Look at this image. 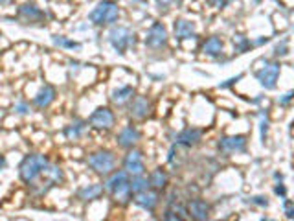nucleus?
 Returning <instances> with one entry per match:
<instances>
[{
  "label": "nucleus",
  "instance_id": "f257e3e1",
  "mask_svg": "<svg viewBox=\"0 0 294 221\" xmlns=\"http://www.w3.org/2000/svg\"><path fill=\"white\" fill-rule=\"evenodd\" d=\"M50 166V159L43 153H30L19 164V179L26 186H35L41 175L46 173Z\"/></svg>",
  "mask_w": 294,
  "mask_h": 221
},
{
  "label": "nucleus",
  "instance_id": "f03ea898",
  "mask_svg": "<svg viewBox=\"0 0 294 221\" xmlns=\"http://www.w3.org/2000/svg\"><path fill=\"white\" fill-rule=\"evenodd\" d=\"M118 19H120V6L114 0L97 2L88 13V21L96 26H113Z\"/></svg>",
  "mask_w": 294,
  "mask_h": 221
},
{
  "label": "nucleus",
  "instance_id": "7ed1b4c3",
  "mask_svg": "<svg viewBox=\"0 0 294 221\" xmlns=\"http://www.w3.org/2000/svg\"><path fill=\"white\" fill-rule=\"evenodd\" d=\"M118 159L114 155V151L111 150H96L88 153L86 157V166L90 168L92 172L97 173V175H103L107 177L116 170Z\"/></svg>",
  "mask_w": 294,
  "mask_h": 221
},
{
  "label": "nucleus",
  "instance_id": "20e7f679",
  "mask_svg": "<svg viewBox=\"0 0 294 221\" xmlns=\"http://www.w3.org/2000/svg\"><path fill=\"white\" fill-rule=\"evenodd\" d=\"M107 41L114 48V52L125 55L129 50L136 46V33L129 26H113L107 33Z\"/></svg>",
  "mask_w": 294,
  "mask_h": 221
},
{
  "label": "nucleus",
  "instance_id": "39448f33",
  "mask_svg": "<svg viewBox=\"0 0 294 221\" xmlns=\"http://www.w3.org/2000/svg\"><path fill=\"white\" fill-rule=\"evenodd\" d=\"M88 125L92 129L97 131H111L116 124V116L114 111L111 107H97L96 111H92V114L88 116Z\"/></svg>",
  "mask_w": 294,
  "mask_h": 221
},
{
  "label": "nucleus",
  "instance_id": "423d86ee",
  "mask_svg": "<svg viewBox=\"0 0 294 221\" xmlns=\"http://www.w3.org/2000/svg\"><path fill=\"white\" fill-rule=\"evenodd\" d=\"M167 43H169L167 28L162 22H153L147 33H145V46L151 50H162L166 48Z\"/></svg>",
  "mask_w": 294,
  "mask_h": 221
},
{
  "label": "nucleus",
  "instance_id": "0eeeda50",
  "mask_svg": "<svg viewBox=\"0 0 294 221\" xmlns=\"http://www.w3.org/2000/svg\"><path fill=\"white\" fill-rule=\"evenodd\" d=\"M279 70H281V65H279V63H267V61H265V66H263L261 70L256 72V78H257V81L261 83L263 89L272 91V89H276V81H278V78H279Z\"/></svg>",
  "mask_w": 294,
  "mask_h": 221
},
{
  "label": "nucleus",
  "instance_id": "6e6552de",
  "mask_svg": "<svg viewBox=\"0 0 294 221\" xmlns=\"http://www.w3.org/2000/svg\"><path fill=\"white\" fill-rule=\"evenodd\" d=\"M123 170L129 175H144L145 172V159L140 150H129V153L123 159Z\"/></svg>",
  "mask_w": 294,
  "mask_h": 221
},
{
  "label": "nucleus",
  "instance_id": "1a4fd4ad",
  "mask_svg": "<svg viewBox=\"0 0 294 221\" xmlns=\"http://www.w3.org/2000/svg\"><path fill=\"white\" fill-rule=\"evenodd\" d=\"M17 17H19L24 24H44V21H46L44 11L41 10V8H37L35 4H32V2L22 4L21 8L17 10Z\"/></svg>",
  "mask_w": 294,
  "mask_h": 221
},
{
  "label": "nucleus",
  "instance_id": "9d476101",
  "mask_svg": "<svg viewBox=\"0 0 294 221\" xmlns=\"http://www.w3.org/2000/svg\"><path fill=\"white\" fill-rule=\"evenodd\" d=\"M140 138H142V133L138 131V127L129 124L123 129H120V133L116 136V144L122 150H134V146L140 142Z\"/></svg>",
  "mask_w": 294,
  "mask_h": 221
},
{
  "label": "nucleus",
  "instance_id": "9b49d317",
  "mask_svg": "<svg viewBox=\"0 0 294 221\" xmlns=\"http://www.w3.org/2000/svg\"><path fill=\"white\" fill-rule=\"evenodd\" d=\"M153 111L151 100L147 96H134L129 103V116L134 120H145Z\"/></svg>",
  "mask_w": 294,
  "mask_h": 221
},
{
  "label": "nucleus",
  "instance_id": "f8f14e48",
  "mask_svg": "<svg viewBox=\"0 0 294 221\" xmlns=\"http://www.w3.org/2000/svg\"><path fill=\"white\" fill-rule=\"evenodd\" d=\"M219 151L225 155H232V153H241L246 150V136L245 135H232V136H223L219 140Z\"/></svg>",
  "mask_w": 294,
  "mask_h": 221
},
{
  "label": "nucleus",
  "instance_id": "ddd939ff",
  "mask_svg": "<svg viewBox=\"0 0 294 221\" xmlns=\"http://www.w3.org/2000/svg\"><path fill=\"white\" fill-rule=\"evenodd\" d=\"M131 183V177H129V173L125 172V170H114L111 175H107V179H105V183H103V186H105V194L113 195L116 190H120L122 186H125V184Z\"/></svg>",
  "mask_w": 294,
  "mask_h": 221
},
{
  "label": "nucleus",
  "instance_id": "4468645a",
  "mask_svg": "<svg viewBox=\"0 0 294 221\" xmlns=\"http://www.w3.org/2000/svg\"><path fill=\"white\" fill-rule=\"evenodd\" d=\"M134 205L140 206V208H144V210L147 212H153L158 206V203H160V192H156V190H145V192H142V194L134 195L133 197Z\"/></svg>",
  "mask_w": 294,
  "mask_h": 221
},
{
  "label": "nucleus",
  "instance_id": "2eb2a0df",
  "mask_svg": "<svg viewBox=\"0 0 294 221\" xmlns=\"http://www.w3.org/2000/svg\"><path fill=\"white\" fill-rule=\"evenodd\" d=\"M134 94H136V91H134L133 85L118 87V89H114V91L111 92V102H113V105L118 109L127 107L129 103L133 102Z\"/></svg>",
  "mask_w": 294,
  "mask_h": 221
},
{
  "label": "nucleus",
  "instance_id": "dca6fc26",
  "mask_svg": "<svg viewBox=\"0 0 294 221\" xmlns=\"http://www.w3.org/2000/svg\"><path fill=\"white\" fill-rule=\"evenodd\" d=\"M55 96H57V91H55V87H52V85H43L41 89H39V92L33 96V100H32V103L35 105L37 109H48L52 103L55 102Z\"/></svg>",
  "mask_w": 294,
  "mask_h": 221
},
{
  "label": "nucleus",
  "instance_id": "f3484780",
  "mask_svg": "<svg viewBox=\"0 0 294 221\" xmlns=\"http://www.w3.org/2000/svg\"><path fill=\"white\" fill-rule=\"evenodd\" d=\"M201 140H203V131L197 129V127H186V129H182L180 133L175 136L176 146H184V148L197 146Z\"/></svg>",
  "mask_w": 294,
  "mask_h": 221
},
{
  "label": "nucleus",
  "instance_id": "a211bd4d",
  "mask_svg": "<svg viewBox=\"0 0 294 221\" xmlns=\"http://www.w3.org/2000/svg\"><path fill=\"white\" fill-rule=\"evenodd\" d=\"M103 194H105V186L100 183H94V184L81 186V188L75 192V197H77L79 201H83V203H90V201L100 199Z\"/></svg>",
  "mask_w": 294,
  "mask_h": 221
},
{
  "label": "nucleus",
  "instance_id": "6ab92c4d",
  "mask_svg": "<svg viewBox=\"0 0 294 221\" xmlns=\"http://www.w3.org/2000/svg\"><path fill=\"white\" fill-rule=\"evenodd\" d=\"M187 216H191L195 221H208L210 205L204 199H191L187 203Z\"/></svg>",
  "mask_w": 294,
  "mask_h": 221
},
{
  "label": "nucleus",
  "instance_id": "aec40b11",
  "mask_svg": "<svg viewBox=\"0 0 294 221\" xmlns=\"http://www.w3.org/2000/svg\"><path fill=\"white\" fill-rule=\"evenodd\" d=\"M195 33H197L195 22L187 21V19H178V21H175V37L178 39V41L195 37Z\"/></svg>",
  "mask_w": 294,
  "mask_h": 221
},
{
  "label": "nucleus",
  "instance_id": "412c9836",
  "mask_svg": "<svg viewBox=\"0 0 294 221\" xmlns=\"http://www.w3.org/2000/svg\"><path fill=\"white\" fill-rule=\"evenodd\" d=\"M86 125H88V122H83V120H74L72 124H68L66 127H64V138L68 142H75L79 140L81 136H83V133H85Z\"/></svg>",
  "mask_w": 294,
  "mask_h": 221
},
{
  "label": "nucleus",
  "instance_id": "4be33fe9",
  "mask_svg": "<svg viewBox=\"0 0 294 221\" xmlns=\"http://www.w3.org/2000/svg\"><path fill=\"white\" fill-rule=\"evenodd\" d=\"M167 183H169V175H167L166 170H162V168H156L153 170L149 175V184L151 188L156 190V192H162V190L167 188Z\"/></svg>",
  "mask_w": 294,
  "mask_h": 221
},
{
  "label": "nucleus",
  "instance_id": "5701e85b",
  "mask_svg": "<svg viewBox=\"0 0 294 221\" xmlns=\"http://www.w3.org/2000/svg\"><path fill=\"white\" fill-rule=\"evenodd\" d=\"M223 48H225V43L221 37H210L203 43V54L212 55V57H217V55L223 54Z\"/></svg>",
  "mask_w": 294,
  "mask_h": 221
},
{
  "label": "nucleus",
  "instance_id": "b1692460",
  "mask_svg": "<svg viewBox=\"0 0 294 221\" xmlns=\"http://www.w3.org/2000/svg\"><path fill=\"white\" fill-rule=\"evenodd\" d=\"M46 177H48V184L50 186H59V184L64 183V172L63 168L57 166V164H50L46 173H44Z\"/></svg>",
  "mask_w": 294,
  "mask_h": 221
},
{
  "label": "nucleus",
  "instance_id": "393cba45",
  "mask_svg": "<svg viewBox=\"0 0 294 221\" xmlns=\"http://www.w3.org/2000/svg\"><path fill=\"white\" fill-rule=\"evenodd\" d=\"M149 188H151L149 177H145V175H134V177L131 179V192H133V197Z\"/></svg>",
  "mask_w": 294,
  "mask_h": 221
},
{
  "label": "nucleus",
  "instance_id": "a878e982",
  "mask_svg": "<svg viewBox=\"0 0 294 221\" xmlns=\"http://www.w3.org/2000/svg\"><path fill=\"white\" fill-rule=\"evenodd\" d=\"M52 43L59 48H64V50H81V44L72 41V39L64 37V35H52Z\"/></svg>",
  "mask_w": 294,
  "mask_h": 221
},
{
  "label": "nucleus",
  "instance_id": "bb28decb",
  "mask_svg": "<svg viewBox=\"0 0 294 221\" xmlns=\"http://www.w3.org/2000/svg\"><path fill=\"white\" fill-rule=\"evenodd\" d=\"M162 221H186V216L169 206L166 210V214H164V217H162Z\"/></svg>",
  "mask_w": 294,
  "mask_h": 221
},
{
  "label": "nucleus",
  "instance_id": "cd10ccee",
  "mask_svg": "<svg viewBox=\"0 0 294 221\" xmlns=\"http://www.w3.org/2000/svg\"><path fill=\"white\" fill-rule=\"evenodd\" d=\"M234 44H235V48H237V52H239V54L246 52V50H248V46H252L250 41H248V39H245V37H241V35L234 39Z\"/></svg>",
  "mask_w": 294,
  "mask_h": 221
},
{
  "label": "nucleus",
  "instance_id": "c85d7f7f",
  "mask_svg": "<svg viewBox=\"0 0 294 221\" xmlns=\"http://www.w3.org/2000/svg\"><path fill=\"white\" fill-rule=\"evenodd\" d=\"M15 113L22 114V116L30 114V103H28L26 100H19V102L15 103Z\"/></svg>",
  "mask_w": 294,
  "mask_h": 221
},
{
  "label": "nucleus",
  "instance_id": "c756f323",
  "mask_svg": "<svg viewBox=\"0 0 294 221\" xmlns=\"http://www.w3.org/2000/svg\"><path fill=\"white\" fill-rule=\"evenodd\" d=\"M250 203H254V205H257V206H263V208H267L268 206V199L267 197H263V195H254V197H250Z\"/></svg>",
  "mask_w": 294,
  "mask_h": 221
},
{
  "label": "nucleus",
  "instance_id": "7c9ffc66",
  "mask_svg": "<svg viewBox=\"0 0 294 221\" xmlns=\"http://www.w3.org/2000/svg\"><path fill=\"white\" fill-rule=\"evenodd\" d=\"M292 100H294V91H290V92H287V94H283V98H279L278 103L281 105V107H287Z\"/></svg>",
  "mask_w": 294,
  "mask_h": 221
},
{
  "label": "nucleus",
  "instance_id": "2f4dec72",
  "mask_svg": "<svg viewBox=\"0 0 294 221\" xmlns=\"http://www.w3.org/2000/svg\"><path fill=\"white\" fill-rule=\"evenodd\" d=\"M283 210H285V216L292 219V217H294V203H290V201H285V203H283Z\"/></svg>",
  "mask_w": 294,
  "mask_h": 221
},
{
  "label": "nucleus",
  "instance_id": "473e14b6",
  "mask_svg": "<svg viewBox=\"0 0 294 221\" xmlns=\"http://www.w3.org/2000/svg\"><path fill=\"white\" fill-rule=\"evenodd\" d=\"M155 2L158 4V8H160V10H169V8L175 4L176 0H155Z\"/></svg>",
  "mask_w": 294,
  "mask_h": 221
},
{
  "label": "nucleus",
  "instance_id": "72a5a7b5",
  "mask_svg": "<svg viewBox=\"0 0 294 221\" xmlns=\"http://www.w3.org/2000/svg\"><path fill=\"white\" fill-rule=\"evenodd\" d=\"M267 131H268V122L261 118V140L263 142H265V138H267Z\"/></svg>",
  "mask_w": 294,
  "mask_h": 221
},
{
  "label": "nucleus",
  "instance_id": "f704fd0d",
  "mask_svg": "<svg viewBox=\"0 0 294 221\" xmlns=\"http://www.w3.org/2000/svg\"><path fill=\"white\" fill-rule=\"evenodd\" d=\"M274 192H276V195H281V197H285V195H287V190H285L283 184H276Z\"/></svg>",
  "mask_w": 294,
  "mask_h": 221
},
{
  "label": "nucleus",
  "instance_id": "c9c22d12",
  "mask_svg": "<svg viewBox=\"0 0 294 221\" xmlns=\"http://www.w3.org/2000/svg\"><path fill=\"white\" fill-rule=\"evenodd\" d=\"M285 50H287V43L283 41L281 44H278V46H276V55H283V54H287Z\"/></svg>",
  "mask_w": 294,
  "mask_h": 221
},
{
  "label": "nucleus",
  "instance_id": "e433bc0d",
  "mask_svg": "<svg viewBox=\"0 0 294 221\" xmlns=\"http://www.w3.org/2000/svg\"><path fill=\"white\" fill-rule=\"evenodd\" d=\"M241 78H243V76H237V78H232V80H228V83H223V85H221V89H226V87H230V85H234L235 81H239Z\"/></svg>",
  "mask_w": 294,
  "mask_h": 221
},
{
  "label": "nucleus",
  "instance_id": "4c0bfd02",
  "mask_svg": "<svg viewBox=\"0 0 294 221\" xmlns=\"http://www.w3.org/2000/svg\"><path fill=\"white\" fill-rule=\"evenodd\" d=\"M214 2H215L217 6H219V8H225L226 4H230L232 0H214Z\"/></svg>",
  "mask_w": 294,
  "mask_h": 221
},
{
  "label": "nucleus",
  "instance_id": "58836bf2",
  "mask_svg": "<svg viewBox=\"0 0 294 221\" xmlns=\"http://www.w3.org/2000/svg\"><path fill=\"white\" fill-rule=\"evenodd\" d=\"M6 164H8V161H6V157L4 155H0V172L6 168Z\"/></svg>",
  "mask_w": 294,
  "mask_h": 221
},
{
  "label": "nucleus",
  "instance_id": "ea45409f",
  "mask_svg": "<svg viewBox=\"0 0 294 221\" xmlns=\"http://www.w3.org/2000/svg\"><path fill=\"white\" fill-rule=\"evenodd\" d=\"M13 0H0V6H6V4H11Z\"/></svg>",
  "mask_w": 294,
  "mask_h": 221
}]
</instances>
